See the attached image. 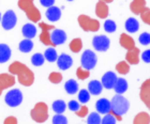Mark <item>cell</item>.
Returning a JSON list of instances; mask_svg holds the SVG:
<instances>
[{"label":"cell","mask_w":150,"mask_h":124,"mask_svg":"<svg viewBox=\"0 0 150 124\" xmlns=\"http://www.w3.org/2000/svg\"><path fill=\"white\" fill-rule=\"evenodd\" d=\"M53 123L54 124H67L68 123V119L62 116V113H57L56 116L53 117Z\"/></svg>","instance_id":"cell-24"},{"label":"cell","mask_w":150,"mask_h":124,"mask_svg":"<svg viewBox=\"0 0 150 124\" xmlns=\"http://www.w3.org/2000/svg\"><path fill=\"white\" fill-rule=\"evenodd\" d=\"M4 102L9 107H17L23 102V93L18 89H12L4 96Z\"/></svg>","instance_id":"cell-3"},{"label":"cell","mask_w":150,"mask_h":124,"mask_svg":"<svg viewBox=\"0 0 150 124\" xmlns=\"http://www.w3.org/2000/svg\"><path fill=\"white\" fill-rule=\"evenodd\" d=\"M33 48V42H32L30 39H25L23 40L18 45V49L24 54H28L30 53Z\"/></svg>","instance_id":"cell-16"},{"label":"cell","mask_w":150,"mask_h":124,"mask_svg":"<svg viewBox=\"0 0 150 124\" xmlns=\"http://www.w3.org/2000/svg\"><path fill=\"white\" fill-rule=\"evenodd\" d=\"M117 75L114 73V72L110 71L106 72L105 74L102 76V79H101V82L103 85V88L107 89V90H110V89H114V86H115L116 81H117Z\"/></svg>","instance_id":"cell-6"},{"label":"cell","mask_w":150,"mask_h":124,"mask_svg":"<svg viewBox=\"0 0 150 124\" xmlns=\"http://www.w3.org/2000/svg\"><path fill=\"white\" fill-rule=\"evenodd\" d=\"M97 62H98L97 55L92 50L90 49L85 50L84 53H83V55H81V68H84V70H86V71H90V70L96 68Z\"/></svg>","instance_id":"cell-2"},{"label":"cell","mask_w":150,"mask_h":124,"mask_svg":"<svg viewBox=\"0 0 150 124\" xmlns=\"http://www.w3.org/2000/svg\"><path fill=\"white\" fill-rule=\"evenodd\" d=\"M103 90V85L102 82L99 80H91L88 84V91L90 92V94L92 95H99L102 93Z\"/></svg>","instance_id":"cell-12"},{"label":"cell","mask_w":150,"mask_h":124,"mask_svg":"<svg viewBox=\"0 0 150 124\" xmlns=\"http://www.w3.org/2000/svg\"><path fill=\"white\" fill-rule=\"evenodd\" d=\"M138 42L142 44V45H149L150 44V33L148 32H143V33L138 37Z\"/></svg>","instance_id":"cell-25"},{"label":"cell","mask_w":150,"mask_h":124,"mask_svg":"<svg viewBox=\"0 0 150 124\" xmlns=\"http://www.w3.org/2000/svg\"><path fill=\"white\" fill-rule=\"evenodd\" d=\"M67 1H73V0H67Z\"/></svg>","instance_id":"cell-31"},{"label":"cell","mask_w":150,"mask_h":124,"mask_svg":"<svg viewBox=\"0 0 150 124\" xmlns=\"http://www.w3.org/2000/svg\"><path fill=\"white\" fill-rule=\"evenodd\" d=\"M67 41V33L61 29H55L50 33V42L57 46V45H62Z\"/></svg>","instance_id":"cell-7"},{"label":"cell","mask_w":150,"mask_h":124,"mask_svg":"<svg viewBox=\"0 0 150 124\" xmlns=\"http://www.w3.org/2000/svg\"><path fill=\"white\" fill-rule=\"evenodd\" d=\"M1 18H2V15H1V13H0V22H1Z\"/></svg>","instance_id":"cell-30"},{"label":"cell","mask_w":150,"mask_h":124,"mask_svg":"<svg viewBox=\"0 0 150 124\" xmlns=\"http://www.w3.org/2000/svg\"><path fill=\"white\" fill-rule=\"evenodd\" d=\"M102 124H115L116 123V119L115 117L110 113H106V115L104 116V118L102 119V121H101Z\"/></svg>","instance_id":"cell-26"},{"label":"cell","mask_w":150,"mask_h":124,"mask_svg":"<svg viewBox=\"0 0 150 124\" xmlns=\"http://www.w3.org/2000/svg\"><path fill=\"white\" fill-rule=\"evenodd\" d=\"M102 119L100 117V113L99 112H91L90 115L88 116L87 118V123L88 124H100Z\"/></svg>","instance_id":"cell-22"},{"label":"cell","mask_w":150,"mask_h":124,"mask_svg":"<svg viewBox=\"0 0 150 124\" xmlns=\"http://www.w3.org/2000/svg\"><path fill=\"white\" fill-rule=\"evenodd\" d=\"M22 33L26 39H33L37 35V27L33 24L28 23V24L23 26Z\"/></svg>","instance_id":"cell-11"},{"label":"cell","mask_w":150,"mask_h":124,"mask_svg":"<svg viewBox=\"0 0 150 124\" xmlns=\"http://www.w3.org/2000/svg\"><path fill=\"white\" fill-rule=\"evenodd\" d=\"M57 65L61 71H67L69 70L73 64V59L72 57L67 55V54H61L60 56H58L57 59Z\"/></svg>","instance_id":"cell-8"},{"label":"cell","mask_w":150,"mask_h":124,"mask_svg":"<svg viewBox=\"0 0 150 124\" xmlns=\"http://www.w3.org/2000/svg\"><path fill=\"white\" fill-rule=\"evenodd\" d=\"M104 30L108 32V33H112V32H115L116 29H117V25H116V23L112 19H106L105 22H104Z\"/></svg>","instance_id":"cell-23"},{"label":"cell","mask_w":150,"mask_h":124,"mask_svg":"<svg viewBox=\"0 0 150 124\" xmlns=\"http://www.w3.org/2000/svg\"><path fill=\"white\" fill-rule=\"evenodd\" d=\"M125 27V30L128 31L129 33H135L139 29V23L134 17H130V18L127 19Z\"/></svg>","instance_id":"cell-14"},{"label":"cell","mask_w":150,"mask_h":124,"mask_svg":"<svg viewBox=\"0 0 150 124\" xmlns=\"http://www.w3.org/2000/svg\"><path fill=\"white\" fill-rule=\"evenodd\" d=\"M45 16L50 22H57L61 17V10L58 6H52L50 8H47L46 12H45Z\"/></svg>","instance_id":"cell-10"},{"label":"cell","mask_w":150,"mask_h":124,"mask_svg":"<svg viewBox=\"0 0 150 124\" xmlns=\"http://www.w3.org/2000/svg\"><path fill=\"white\" fill-rule=\"evenodd\" d=\"M112 111L116 116H123L130 108V103L122 94H116L110 101Z\"/></svg>","instance_id":"cell-1"},{"label":"cell","mask_w":150,"mask_h":124,"mask_svg":"<svg viewBox=\"0 0 150 124\" xmlns=\"http://www.w3.org/2000/svg\"><path fill=\"white\" fill-rule=\"evenodd\" d=\"M12 55L11 48L6 44H0V63H6L10 60Z\"/></svg>","instance_id":"cell-13"},{"label":"cell","mask_w":150,"mask_h":124,"mask_svg":"<svg viewBox=\"0 0 150 124\" xmlns=\"http://www.w3.org/2000/svg\"><path fill=\"white\" fill-rule=\"evenodd\" d=\"M142 60L146 63H150V49H146L142 54Z\"/></svg>","instance_id":"cell-28"},{"label":"cell","mask_w":150,"mask_h":124,"mask_svg":"<svg viewBox=\"0 0 150 124\" xmlns=\"http://www.w3.org/2000/svg\"><path fill=\"white\" fill-rule=\"evenodd\" d=\"M96 109L100 115H106L112 111V105L110 101L107 99H100L96 103Z\"/></svg>","instance_id":"cell-9"},{"label":"cell","mask_w":150,"mask_h":124,"mask_svg":"<svg viewBox=\"0 0 150 124\" xmlns=\"http://www.w3.org/2000/svg\"><path fill=\"white\" fill-rule=\"evenodd\" d=\"M16 23H17V16H16V14L12 10L6 11L2 15L1 25H2L4 30H12L16 26Z\"/></svg>","instance_id":"cell-4"},{"label":"cell","mask_w":150,"mask_h":124,"mask_svg":"<svg viewBox=\"0 0 150 124\" xmlns=\"http://www.w3.org/2000/svg\"><path fill=\"white\" fill-rule=\"evenodd\" d=\"M90 92L88 90H86V89H83V90H81L79 92H78V102L81 103V104H86V103L89 102V99H90Z\"/></svg>","instance_id":"cell-20"},{"label":"cell","mask_w":150,"mask_h":124,"mask_svg":"<svg viewBox=\"0 0 150 124\" xmlns=\"http://www.w3.org/2000/svg\"><path fill=\"white\" fill-rule=\"evenodd\" d=\"M68 107L71 111H74V112H77L79 109H81V105H79V103L77 101H70L69 104H68Z\"/></svg>","instance_id":"cell-27"},{"label":"cell","mask_w":150,"mask_h":124,"mask_svg":"<svg viewBox=\"0 0 150 124\" xmlns=\"http://www.w3.org/2000/svg\"><path fill=\"white\" fill-rule=\"evenodd\" d=\"M44 61H45L44 55H42V54H40V53L35 54V55L31 57V63L35 65V66H41V65H43Z\"/></svg>","instance_id":"cell-21"},{"label":"cell","mask_w":150,"mask_h":124,"mask_svg":"<svg viewBox=\"0 0 150 124\" xmlns=\"http://www.w3.org/2000/svg\"><path fill=\"white\" fill-rule=\"evenodd\" d=\"M128 81L125 78H117L115 86H114V90L117 94H123L128 90Z\"/></svg>","instance_id":"cell-15"},{"label":"cell","mask_w":150,"mask_h":124,"mask_svg":"<svg viewBox=\"0 0 150 124\" xmlns=\"http://www.w3.org/2000/svg\"><path fill=\"white\" fill-rule=\"evenodd\" d=\"M44 58L48 62H56L58 59V54H57L56 49L54 47H50L45 50L44 53Z\"/></svg>","instance_id":"cell-18"},{"label":"cell","mask_w":150,"mask_h":124,"mask_svg":"<svg viewBox=\"0 0 150 124\" xmlns=\"http://www.w3.org/2000/svg\"><path fill=\"white\" fill-rule=\"evenodd\" d=\"M64 90L68 94H75L78 92V84L74 79H70L64 84Z\"/></svg>","instance_id":"cell-17"},{"label":"cell","mask_w":150,"mask_h":124,"mask_svg":"<svg viewBox=\"0 0 150 124\" xmlns=\"http://www.w3.org/2000/svg\"><path fill=\"white\" fill-rule=\"evenodd\" d=\"M67 107H68V105L63 102L62 99L55 101V102L53 103V105H52V108H53V110L56 112V113H63V112L66 111Z\"/></svg>","instance_id":"cell-19"},{"label":"cell","mask_w":150,"mask_h":124,"mask_svg":"<svg viewBox=\"0 0 150 124\" xmlns=\"http://www.w3.org/2000/svg\"><path fill=\"white\" fill-rule=\"evenodd\" d=\"M110 41L106 35H96L92 39V46L98 51H106L110 48Z\"/></svg>","instance_id":"cell-5"},{"label":"cell","mask_w":150,"mask_h":124,"mask_svg":"<svg viewBox=\"0 0 150 124\" xmlns=\"http://www.w3.org/2000/svg\"><path fill=\"white\" fill-rule=\"evenodd\" d=\"M40 3L45 8H50L55 4V0H40Z\"/></svg>","instance_id":"cell-29"}]
</instances>
